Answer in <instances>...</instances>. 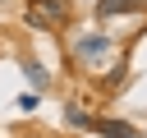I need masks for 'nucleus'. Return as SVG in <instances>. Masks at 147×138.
Listing matches in <instances>:
<instances>
[{
  "instance_id": "1",
  "label": "nucleus",
  "mask_w": 147,
  "mask_h": 138,
  "mask_svg": "<svg viewBox=\"0 0 147 138\" xmlns=\"http://www.w3.org/2000/svg\"><path fill=\"white\" fill-rule=\"evenodd\" d=\"M69 18H74L69 0H32V5H28V23L41 28V32H55V28H64Z\"/></svg>"
},
{
  "instance_id": "2",
  "label": "nucleus",
  "mask_w": 147,
  "mask_h": 138,
  "mask_svg": "<svg viewBox=\"0 0 147 138\" xmlns=\"http://www.w3.org/2000/svg\"><path fill=\"white\" fill-rule=\"evenodd\" d=\"M147 0H96V18H115V14H142Z\"/></svg>"
},
{
  "instance_id": "3",
  "label": "nucleus",
  "mask_w": 147,
  "mask_h": 138,
  "mask_svg": "<svg viewBox=\"0 0 147 138\" xmlns=\"http://www.w3.org/2000/svg\"><path fill=\"white\" fill-rule=\"evenodd\" d=\"M96 133H101V138H138L129 120H101V124H96Z\"/></svg>"
},
{
  "instance_id": "4",
  "label": "nucleus",
  "mask_w": 147,
  "mask_h": 138,
  "mask_svg": "<svg viewBox=\"0 0 147 138\" xmlns=\"http://www.w3.org/2000/svg\"><path fill=\"white\" fill-rule=\"evenodd\" d=\"M106 51H110L106 37H83V41H78V55H106Z\"/></svg>"
},
{
  "instance_id": "5",
  "label": "nucleus",
  "mask_w": 147,
  "mask_h": 138,
  "mask_svg": "<svg viewBox=\"0 0 147 138\" xmlns=\"http://www.w3.org/2000/svg\"><path fill=\"white\" fill-rule=\"evenodd\" d=\"M23 74H28V78H32V83H37V92H41V87H46V83H51V74H46V69H41V64H32V60H23Z\"/></svg>"
},
{
  "instance_id": "6",
  "label": "nucleus",
  "mask_w": 147,
  "mask_h": 138,
  "mask_svg": "<svg viewBox=\"0 0 147 138\" xmlns=\"http://www.w3.org/2000/svg\"><path fill=\"white\" fill-rule=\"evenodd\" d=\"M64 120H69V124H78V129H92V115H87V110H78V106H69V110H64Z\"/></svg>"
},
{
  "instance_id": "7",
  "label": "nucleus",
  "mask_w": 147,
  "mask_h": 138,
  "mask_svg": "<svg viewBox=\"0 0 147 138\" xmlns=\"http://www.w3.org/2000/svg\"><path fill=\"white\" fill-rule=\"evenodd\" d=\"M37 101H41V97H37V92H28V97H18V110H37Z\"/></svg>"
}]
</instances>
